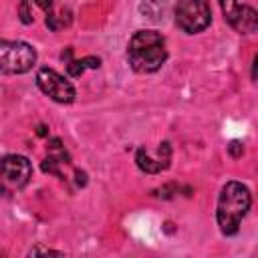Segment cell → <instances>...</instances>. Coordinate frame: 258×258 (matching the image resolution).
<instances>
[{"label":"cell","instance_id":"6da1fadb","mask_svg":"<svg viewBox=\"0 0 258 258\" xmlns=\"http://www.w3.org/2000/svg\"><path fill=\"white\" fill-rule=\"evenodd\" d=\"M252 206V194L250 189L240 183V181H228L218 198V208H216V220L226 236H234L240 230L242 218L248 214Z\"/></svg>","mask_w":258,"mask_h":258},{"label":"cell","instance_id":"7a4b0ae2","mask_svg":"<svg viewBox=\"0 0 258 258\" xmlns=\"http://www.w3.org/2000/svg\"><path fill=\"white\" fill-rule=\"evenodd\" d=\"M127 60L137 73H155L167 60L165 38L155 30H137L129 40Z\"/></svg>","mask_w":258,"mask_h":258},{"label":"cell","instance_id":"3957f363","mask_svg":"<svg viewBox=\"0 0 258 258\" xmlns=\"http://www.w3.org/2000/svg\"><path fill=\"white\" fill-rule=\"evenodd\" d=\"M32 177V165L24 155H4L0 159V194L12 196L26 187Z\"/></svg>","mask_w":258,"mask_h":258},{"label":"cell","instance_id":"277c9868","mask_svg":"<svg viewBox=\"0 0 258 258\" xmlns=\"http://www.w3.org/2000/svg\"><path fill=\"white\" fill-rule=\"evenodd\" d=\"M36 62V50L32 44L22 40L0 38V73L20 75L32 69Z\"/></svg>","mask_w":258,"mask_h":258},{"label":"cell","instance_id":"5b68a950","mask_svg":"<svg viewBox=\"0 0 258 258\" xmlns=\"http://www.w3.org/2000/svg\"><path fill=\"white\" fill-rule=\"evenodd\" d=\"M212 10L208 0H179L175 6V24L187 32L196 34L210 26Z\"/></svg>","mask_w":258,"mask_h":258},{"label":"cell","instance_id":"8992f818","mask_svg":"<svg viewBox=\"0 0 258 258\" xmlns=\"http://www.w3.org/2000/svg\"><path fill=\"white\" fill-rule=\"evenodd\" d=\"M36 85H38V89L44 95H48L56 103H73L75 97H77L75 87L60 73H56L54 69H46V67L44 69H38V73H36Z\"/></svg>","mask_w":258,"mask_h":258},{"label":"cell","instance_id":"52a82bcc","mask_svg":"<svg viewBox=\"0 0 258 258\" xmlns=\"http://www.w3.org/2000/svg\"><path fill=\"white\" fill-rule=\"evenodd\" d=\"M224 18L242 34H250L258 28V12L252 4H244L242 0H220Z\"/></svg>","mask_w":258,"mask_h":258},{"label":"cell","instance_id":"ba28073f","mask_svg":"<svg viewBox=\"0 0 258 258\" xmlns=\"http://www.w3.org/2000/svg\"><path fill=\"white\" fill-rule=\"evenodd\" d=\"M169 161H171V147H169L167 141H163L157 147V155L155 157L145 147H139L137 153H135V163L145 173H159V171L169 167Z\"/></svg>","mask_w":258,"mask_h":258},{"label":"cell","instance_id":"9c48e42d","mask_svg":"<svg viewBox=\"0 0 258 258\" xmlns=\"http://www.w3.org/2000/svg\"><path fill=\"white\" fill-rule=\"evenodd\" d=\"M139 12L151 22H161L167 12V0H141Z\"/></svg>","mask_w":258,"mask_h":258},{"label":"cell","instance_id":"30bf717a","mask_svg":"<svg viewBox=\"0 0 258 258\" xmlns=\"http://www.w3.org/2000/svg\"><path fill=\"white\" fill-rule=\"evenodd\" d=\"M18 14H20V20L24 24H30L34 20L32 12H30V6H28V0H20V6H18Z\"/></svg>","mask_w":258,"mask_h":258},{"label":"cell","instance_id":"8fae6325","mask_svg":"<svg viewBox=\"0 0 258 258\" xmlns=\"http://www.w3.org/2000/svg\"><path fill=\"white\" fill-rule=\"evenodd\" d=\"M83 71H85L83 60H69V64H67V73H69L71 77H81Z\"/></svg>","mask_w":258,"mask_h":258},{"label":"cell","instance_id":"7c38bea8","mask_svg":"<svg viewBox=\"0 0 258 258\" xmlns=\"http://www.w3.org/2000/svg\"><path fill=\"white\" fill-rule=\"evenodd\" d=\"M228 151H230L232 157H240V155L244 153V145H242L240 141H232V143L228 145Z\"/></svg>","mask_w":258,"mask_h":258},{"label":"cell","instance_id":"4fadbf2b","mask_svg":"<svg viewBox=\"0 0 258 258\" xmlns=\"http://www.w3.org/2000/svg\"><path fill=\"white\" fill-rule=\"evenodd\" d=\"M28 254H30V256H36V254H54V256H62V252L50 250V248H32Z\"/></svg>","mask_w":258,"mask_h":258},{"label":"cell","instance_id":"5bb4252c","mask_svg":"<svg viewBox=\"0 0 258 258\" xmlns=\"http://www.w3.org/2000/svg\"><path fill=\"white\" fill-rule=\"evenodd\" d=\"M83 64L89 67V69H99L101 67V58H97V56H85L83 58Z\"/></svg>","mask_w":258,"mask_h":258},{"label":"cell","instance_id":"9a60e30c","mask_svg":"<svg viewBox=\"0 0 258 258\" xmlns=\"http://www.w3.org/2000/svg\"><path fill=\"white\" fill-rule=\"evenodd\" d=\"M42 10H46V12H52V0H34Z\"/></svg>","mask_w":258,"mask_h":258},{"label":"cell","instance_id":"2e32d148","mask_svg":"<svg viewBox=\"0 0 258 258\" xmlns=\"http://www.w3.org/2000/svg\"><path fill=\"white\" fill-rule=\"evenodd\" d=\"M77 183H79V185H85V183H87V175H85V171H77Z\"/></svg>","mask_w":258,"mask_h":258},{"label":"cell","instance_id":"e0dca14e","mask_svg":"<svg viewBox=\"0 0 258 258\" xmlns=\"http://www.w3.org/2000/svg\"><path fill=\"white\" fill-rule=\"evenodd\" d=\"M38 135H46V127H44V125L38 127Z\"/></svg>","mask_w":258,"mask_h":258}]
</instances>
